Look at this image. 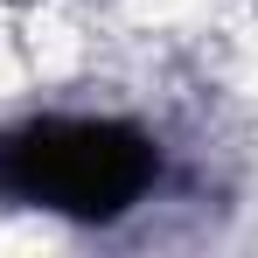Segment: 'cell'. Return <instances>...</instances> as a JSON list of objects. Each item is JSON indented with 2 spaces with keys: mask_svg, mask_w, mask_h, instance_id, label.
Instances as JSON below:
<instances>
[{
  "mask_svg": "<svg viewBox=\"0 0 258 258\" xmlns=\"http://www.w3.org/2000/svg\"><path fill=\"white\" fill-rule=\"evenodd\" d=\"M161 174L154 140L126 119H35L0 140V188L56 216H119Z\"/></svg>",
  "mask_w": 258,
  "mask_h": 258,
  "instance_id": "6da1fadb",
  "label": "cell"
}]
</instances>
